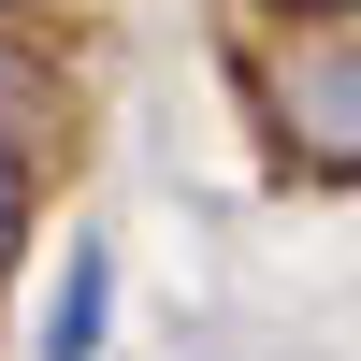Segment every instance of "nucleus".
Wrapping results in <instances>:
<instances>
[{"mask_svg":"<svg viewBox=\"0 0 361 361\" xmlns=\"http://www.w3.org/2000/svg\"><path fill=\"white\" fill-rule=\"evenodd\" d=\"M260 116H275V145L304 173L361 188V44H347V29H304V44L260 73Z\"/></svg>","mask_w":361,"mask_h":361,"instance_id":"1","label":"nucleus"},{"mask_svg":"<svg viewBox=\"0 0 361 361\" xmlns=\"http://www.w3.org/2000/svg\"><path fill=\"white\" fill-rule=\"evenodd\" d=\"M102 304H116V260H102V246H73L58 318H44V361H87V347H102Z\"/></svg>","mask_w":361,"mask_h":361,"instance_id":"2","label":"nucleus"},{"mask_svg":"<svg viewBox=\"0 0 361 361\" xmlns=\"http://www.w3.org/2000/svg\"><path fill=\"white\" fill-rule=\"evenodd\" d=\"M15 246H29V159L0 145V275H15Z\"/></svg>","mask_w":361,"mask_h":361,"instance_id":"3","label":"nucleus"},{"mask_svg":"<svg viewBox=\"0 0 361 361\" xmlns=\"http://www.w3.org/2000/svg\"><path fill=\"white\" fill-rule=\"evenodd\" d=\"M275 29H361V0H260Z\"/></svg>","mask_w":361,"mask_h":361,"instance_id":"4","label":"nucleus"},{"mask_svg":"<svg viewBox=\"0 0 361 361\" xmlns=\"http://www.w3.org/2000/svg\"><path fill=\"white\" fill-rule=\"evenodd\" d=\"M0 15H29V0H0Z\"/></svg>","mask_w":361,"mask_h":361,"instance_id":"5","label":"nucleus"}]
</instances>
